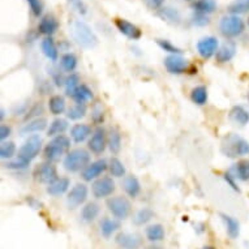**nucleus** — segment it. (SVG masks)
I'll return each instance as SVG.
<instances>
[{"instance_id": "43", "label": "nucleus", "mask_w": 249, "mask_h": 249, "mask_svg": "<svg viewBox=\"0 0 249 249\" xmlns=\"http://www.w3.org/2000/svg\"><path fill=\"white\" fill-rule=\"evenodd\" d=\"M155 42H157L158 47H160L162 51H164V53H167L168 55H181V53H183V50L174 45V43H172L171 41H168V39L158 38Z\"/></svg>"}, {"instance_id": "10", "label": "nucleus", "mask_w": 249, "mask_h": 249, "mask_svg": "<svg viewBox=\"0 0 249 249\" xmlns=\"http://www.w3.org/2000/svg\"><path fill=\"white\" fill-rule=\"evenodd\" d=\"M33 178L36 181L41 184L50 185L53 184L55 180H57L60 176L57 174L56 166L53 162H43L41 164H37L33 171Z\"/></svg>"}, {"instance_id": "55", "label": "nucleus", "mask_w": 249, "mask_h": 249, "mask_svg": "<svg viewBox=\"0 0 249 249\" xmlns=\"http://www.w3.org/2000/svg\"><path fill=\"white\" fill-rule=\"evenodd\" d=\"M146 5L150 9H154V11H160L164 4V0H143Z\"/></svg>"}, {"instance_id": "46", "label": "nucleus", "mask_w": 249, "mask_h": 249, "mask_svg": "<svg viewBox=\"0 0 249 249\" xmlns=\"http://www.w3.org/2000/svg\"><path fill=\"white\" fill-rule=\"evenodd\" d=\"M91 122L95 124L97 127H101L105 122V111L102 110V106L99 103H95L94 107L91 108Z\"/></svg>"}, {"instance_id": "42", "label": "nucleus", "mask_w": 249, "mask_h": 249, "mask_svg": "<svg viewBox=\"0 0 249 249\" xmlns=\"http://www.w3.org/2000/svg\"><path fill=\"white\" fill-rule=\"evenodd\" d=\"M86 112H88V106L86 105H80V103H74L73 106H71L67 110V118L70 120H81L82 118H85Z\"/></svg>"}, {"instance_id": "7", "label": "nucleus", "mask_w": 249, "mask_h": 249, "mask_svg": "<svg viewBox=\"0 0 249 249\" xmlns=\"http://www.w3.org/2000/svg\"><path fill=\"white\" fill-rule=\"evenodd\" d=\"M107 210L119 221H124L129 218L133 210L131 200L125 196H112L106 200Z\"/></svg>"}, {"instance_id": "27", "label": "nucleus", "mask_w": 249, "mask_h": 249, "mask_svg": "<svg viewBox=\"0 0 249 249\" xmlns=\"http://www.w3.org/2000/svg\"><path fill=\"white\" fill-rule=\"evenodd\" d=\"M237 47L233 42H226L225 45H222L219 50L215 53V60L219 64H226L236 56Z\"/></svg>"}, {"instance_id": "13", "label": "nucleus", "mask_w": 249, "mask_h": 249, "mask_svg": "<svg viewBox=\"0 0 249 249\" xmlns=\"http://www.w3.org/2000/svg\"><path fill=\"white\" fill-rule=\"evenodd\" d=\"M163 64L168 73L175 76L187 73L189 71V61L181 55H168L164 57Z\"/></svg>"}, {"instance_id": "17", "label": "nucleus", "mask_w": 249, "mask_h": 249, "mask_svg": "<svg viewBox=\"0 0 249 249\" xmlns=\"http://www.w3.org/2000/svg\"><path fill=\"white\" fill-rule=\"evenodd\" d=\"M229 122L235 127H245L249 124V110L244 105H235L229 112Z\"/></svg>"}, {"instance_id": "14", "label": "nucleus", "mask_w": 249, "mask_h": 249, "mask_svg": "<svg viewBox=\"0 0 249 249\" xmlns=\"http://www.w3.org/2000/svg\"><path fill=\"white\" fill-rule=\"evenodd\" d=\"M115 243L122 249H140L143 245V237L137 232H118Z\"/></svg>"}, {"instance_id": "37", "label": "nucleus", "mask_w": 249, "mask_h": 249, "mask_svg": "<svg viewBox=\"0 0 249 249\" xmlns=\"http://www.w3.org/2000/svg\"><path fill=\"white\" fill-rule=\"evenodd\" d=\"M209 93L208 88L205 85H197L195 86L191 91V101H192L196 106H205L208 103Z\"/></svg>"}, {"instance_id": "52", "label": "nucleus", "mask_w": 249, "mask_h": 249, "mask_svg": "<svg viewBox=\"0 0 249 249\" xmlns=\"http://www.w3.org/2000/svg\"><path fill=\"white\" fill-rule=\"evenodd\" d=\"M51 82H53V85L60 88V86H64L66 84V77L63 76V72L57 70H51Z\"/></svg>"}, {"instance_id": "33", "label": "nucleus", "mask_w": 249, "mask_h": 249, "mask_svg": "<svg viewBox=\"0 0 249 249\" xmlns=\"http://www.w3.org/2000/svg\"><path fill=\"white\" fill-rule=\"evenodd\" d=\"M71 98L73 99L74 103L86 105V103L91 102L94 99V93H93V90L90 89L89 86L85 85V84H81Z\"/></svg>"}, {"instance_id": "45", "label": "nucleus", "mask_w": 249, "mask_h": 249, "mask_svg": "<svg viewBox=\"0 0 249 249\" xmlns=\"http://www.w3.org/2000/svg\"><path fill=\"white\" fill-rule=\"evenodd\" d=\"M45 111V107H43V103L37 102L34 103L33 106L29 108V111L26 112V115L24 116L25 122H29V120H33V119L42 118V114Z\"/></svg>"}, {"instance_id": "35", "label": "nucleus", "mask_w": 249, "mask_h": 249, "mask_svg": "<svg viewBox=\"0 0 249 249\" xmlns=\"http://www.w3.org/2000/svg\"><path fill=\"white\" fill-rule=\"evenodd\" d=\"M60 70L66 73H73L78 66V59L73 53H66L60 56Z\"/></svg>"}, {"instance_id": "5", "label": "nucleus", "mask_w": 249, "mask_h": 249, "mask_svg": "<svg viewBox=\"0 0 249 249\" xmlns=\"http://www.w3.org/2000/svg\"><path fill=\"white\" fill-rule=\"evenodd\" d=\"M42 149H43V141H42L41 136H28V139L25 140V142L18 149L16 158H18V160L30 166V163L37 158L38 155L41 154Z\"/></svg>"}, {"instance_id": "24", "label": "nucleus", "mask_w": 249, "mask_h": 249, "mask_svg": "<svg viewBox=\"0 0 249 249\" xmlns=\"http://www.w3.org/2000/svg\"><path fill=\"white\" fill-rule=\"evenodd\" d=\"M229 171L236 178L237 181L241 183H248L249 181V160L248 158H243V160H237L233 164H231V167L229 168Z\"/></svg>"}, {"instance_id": "21", "label": "nucleus", "mask_w": 249, "mask_h": 249, "mask_svg": "<svg viewBox=\"0 0 249 249\" xmlns=\"http://www.w3.org/2000/svg\"><path fill=\"white\" fill-rule=\"evenodd\" d=\"M59 21L53 15H46L41 18L39 24H38V33L45 36V37H53V34L56 33L59 29Z\"/></svg>"}, {"instance_id": "57", "label": "nucleus", "mask_w": 249, "mask_h": 249, "mask_svg": "<svg viewBox=\"0 0 249 249\" xmlns=\"http://www.w3.org/2000/svg\"><path fill=\"white\" fill-rule=\"evenodd\" d=\"M4 118H5V110L4 108H1V110H0V122L1 123L4 122Z\"/></svg>"}, {"instance_id": "16", "label": "nucleus", "mask_w": 249, "mask_h": 249, "mask_svg": "<svg viewBox=\"0 0 249 249\" xmlns=\"http://www.w3.org/2000/svg\"><path fill=\"white\" fill-rule=\"evenodd\" d=\"M115 26L119 30V33L123 34L124 37H127L131 41H139L140 38L142 37L141 29L133 22H131V21L125 20V18H116L115 20Z\"/></svg>"}, {"instance_id": "41", "label": "nucleus", "mask_w": 249, "mask_h": 249, "mask_svg": "<svg viewBox=\"0 0 249 249\" xmlns=\"http://www.w3.org/2000/svg\"><path fill=\"white\" fill-rule=\"evenodd\" d=\"M80 85H81V77H80V74L78 73L73 72V73H70L68 76H66V84H64L66 95L72 97Z\"/></svg>"}, {"instance_id": "58", "label": "nucleus", "mask_w": 249, "mask_h": 249, "mask_svg": "<svg viewBox=\"0 0 249 249\" xmlns=\"http://www.w3.org/2000/svg\"><path fill=\"white\" fill-rule=\"evenodd\" d=\"M200 249H215V247H213V245H204Z\"/></svg>"}, {"instance_id": "3", "label": "nucleus", "mask_w": 249, "mask_h": 249, "mask_svg": "<svg viewBox=\"0 0 249 249\" xmlns=\"http://www.w3.org/2000/svg\"><path fill=\"white\" fill-rule=\"evenodd\" d=\"M71 143H72V140L66 135L56 136V137L51 139L49 143H46V146L43 147L45 160L47 162L55 163L60 158H64L71 151Z\"/></svg>"}, {"instance_id": "9", "label": "nucleus", "mask_w": 249, "mask_h": 249, "mask_svg": "<svg viewBox=\"0 0 249 249\" xmlns=\"http://www.w3.org/2000/svg\"><path fill=\"white\" fill-rule=\"evenodd\" d=\"M89 197V188L85 183H77L67 193V206L70 210H76L86 204Z\"/></svg>"}, {"instance_id": "53", "label": "nucleus", "mask_w": 249, "mask_h": 249, "mask_svg": "<svg viewBox=\"0 0 249 249\" xmlns=\"http://www.w3.org/2000/svg\"><path fill=\"white\" fill-rule=\"evenodd\" d=\"M25 202L28 204L29 208H32L33 210H42V209H43V204H42V201H39L34 196L25 197Z\"/></svg>"}, {"instance_id": "29", "label": "nucleus", "mask_w": 249, "mask_h": 249, "mask_svg": "<svg viewBox=\"0 0 249 249\" xmlns=\"http://www.w3.org/2000/svg\"><path fill=\"white\" fill-rule=\"evenodd\" d=\"M145 236L151 244H158L160 241L164 240V236H166V230H164V226L160 225V223H153V225H149L145 229Z\"/></svg>"}, {"instance_id": "38", "label": "nucleus", "mask_w": 249, "mask_h": 249, "mask_svg": "<svg viewBox=\"0 0 249 249\" xmlns=\"http://www.w3.org/2000/svg\"><path fill=\"white\" fill-rule=\"evenodd\" d=\"M191 7L195 13L210 15V13L215 12L216 1L215 0H196L191 4Z\"/></svg>"}, {"instance_id": "18", "label": "nucleus", "mask_w": 249, "mask_h": 249, "mask_svg": "<svg viewBox=\"0 0 249 249\" xmlns=\"http://www.w3.org/2000/svg\"><path fill=\"white\" fill-rule=\"evenodd\" d=\"M94 129L91 128L90 124H85V123H77L74 124L73 127L71 128L70 137L74 143H82L85 141H89V139L93 135Z\"/></svg>"}, {"instance_id": "54", "label": "nucleus", "mask_w": 249, "mask_h": 249, "mask_svg": "<svg viewBox=\"0 0 249 249\" xmlns=\"http://www.w3.org/2000/svg\"><path fill=\"white\" fill-rule=\"evenodd\" d=\"M11 135H12V128L9 127L8 124H1L0 125V140H1V142L8 141Z\"/></svg>"}, {"instance_id": "23", "label": "nucleus", "mask_w": 249, "mask_h": 249, "mask_svg": "<svg viewBox=\"0 0 249 249\" xmlns=\"http://www.w3.org/2000/svg\"><path fill=\"white\" fill-rule=\"evenodd\" d=\"M71 191V179L67 176H61L57 180H55L53 184L47 185L46 192L53 197H60Z\"/></svg>"}, {"instance_id": "1", "label": "nucleus", "mask_w": 249, "mask_h": 249, "mask_svg": "<svg viewBox=\"0 0 249 249\" xmlns=\"http://www.w3.org/2000/svg\"><path fill=\"white\" fill-rule=\"evenodd\" d=\"M221 153L229 160H243L249 157V141L239 133H226L221 140Z\"/></svg>"}, {"instance_id": "4", "label": "nucleus", "mask_w": 249, "mask_h": 249, "mask_svg": "<svg viewBox=\"0 0 249 249\" xmlns=\"http://www.w3.org/2000/svg\"><path fill=\"white\" fill-rule=\"evenodd\" d=\"M90 163H91V154L89 150L82 147H76L71 150L63 160V167L71 174L82 172Z\"/></svg>"}, {"instance_id": "19", "label": "nucleus", "mask_w": 249, "mask_h": 249, "mask_svg": "<svg viewBox=\"0 0 249 249\" xmlns=\"http://www.w3.org/2000/svg\"><path fill=\"white\" fill-rule=\"evenodd\" d=\"M123 189L129 198H137L142 192L141 181L136 175H125L123 178Z\"/></svg>"}, {"instance_id": "12", "label": "nucleus", "mask_w": 249, "mask_h": 249, "mask_svg": "<svg viewBox=\"0 0 249 249\" xmlns=\"http://www.w3.org/2000/svg\"><path fill=\"white\" fill-rule=\"evenodd\" d=\"M107 170H108V160H106L105 158H101V160L91 162L81 172V178L86 183H91V181H95L99 178H102V175Z\"/></svg>"}, {"instance_id": "34", "label": "nucleus", "mask_w": 249, "mask_h": 249, "mask_svg": "<svg viewBox=\"0 0 249 249\" xmlns=\"http://www.w3.org/2000/svg\"><path fill=\"white\" fill-rule=\"evenodd\" d=\"M155 216L154 210L151 208H141L139 212L136 213L135 215H133V225L137 226V227H142V226L149 225L151 221H153V218Z\"/></svg>"}, {"instance_id": "28", "label": "nucleus", "mask_w": 249, "mask_h": 249, "mask_svg": "<svg viewBox=\"0 0 249 249\" xmlns=\"http://www.w3.org/2000/svg\"><path fill=\"white\" fill-rule=\"evenodd\" d=\"M123 137L122 132L118 128H110L107 131V149L111 151V154L118 155L122 150Z\"/></svg>"}, {"instance_id": "6", "label": "nucleus", "mask_w": 249, "mask_h": 249, "mask_svg": "<svg viewBox=\"0 0 249 249\" xmlns=\"http://www.w3.org/2000/svg\"><path fill=\"white\" fill-rule=\"evenodd\" d=\"M219 32L227 39L240 37L245 32V22L240 16L237 15H227L223 16L219 21Z\"/></svg>"}, {"instance_id": "39", "label": "nucleus", "mask_w": 249, "mask_h": 249, "mask_svg": "<svg viewBox=\"0 0 249 249\" xmlns=\"http://www.w3.org/2000/svg\"><path fill=\"white\" fill-rule=\"evenodd\" d=\"M158 16L163 21H167V22H171V24H180V21H181L180 12L176 8H172V7H162L158 11Z\"/></svg>"}, {"instance_id": "47", "label": "nucleus", "mask_w": 249, "mask_h": 249, "mask_svg": "<svg viewBox=\"0 0 249 249\" xmlns=\"http://www.w3.org/2000/svg\"><path fill=\"white\" fill-rule=\"evenodd\" d=\"M4 167L7 168V170H12V171H24V170L29 168V164H26L25 162L20 160L18 158H13V160L5 162Z\"/></svg>"}, {"instance_id": "61", "label": "nucleus", "mask_w": 249, "mask_h": 249, "mask_svg": "<svg viewBox=\"0 0 249 249\" xmlns=\"http://www.w3.org/2000/svg\"><path fill=\"white\" fill-rule=\"evenodd\" d=\"M248 26H249V17H248Z\"/></svg>"}, {"instance_id": "50", "label": "nucleus", "mask_w": 249, "mask_h": 249, "mask_svg": "<svg viewBox=\"0 0 249 249\" xmlns=\"http://www.w3.org/2000/svg\"><path fill=\"white\" fill-rule=\"evenodd\" d=\"M29 8L32 11L34 17H41L43 13V3L42 0H26Z\"/></svg>"}, {"instance_id": "48", "label": "nucleus", "mask_w": 249, "mask_h": 249, "mask_svg": "<svg viewBox=\"0 0 249 249\" xmlns=\"http://www.w3.org/2000/svg\"><path fill=\"white\" fill-rule=\"evenodd\" d=\"M223 180H225V183L229 185L230 188L232 189L233 192H237V193L241 192L240 187H239V184H237L236 178H235V176L229 171V170L223 174Z\"/></svg>"}, {"instance_id": "30", "label": "nucleus", "mask_w": 249, "mask_h": 249, "mask_svg": "<svg viewBox=\"0 0 249 249\" xmlns=\"http://www.w3.org/2000/svg\"><path fill=\"white\" fill-rule=\"evenodd\" d=\"M47 106H49V111L50 114L53 115V116H60L61 114H64L67 112V102L66 98L60 94H55L51 95L49 99V103H47Z\"/></svg>"}, {"instance_id": "32", "label": "nucleus", "mask_w": 249, "mask_h": 249, "mask_svg": "<svg viewBox=\"0 0 249 249\" xmlns=\"http://www.w3.org/2000/svg\"><path fill=\"white\" fill-rule=\"evenodd\" d=\"M70 128V124H68V120L63 118H56L53 119V122L50 123L49 128H47V136L53 139L56 136L64 135Z\"/></svg>"}, {"instance_id": "51", "label": "nucleus", "mask_w": 249, "mask_h": 249, "mask_svg": "<svg viewBox=\"0 0 249 249\" xmlns=\"http://www.w3.org/2000/svg\"><path fill=\"white\" fill-rule=\"evenodd\" d=\"M191 21L195 26H208L210 24L208 15H202V13H193Z\"/></svg>"}, {"instance_id": "26", "label": "nucleus", "mask_w": 249, "mask_h": 249, "mask_svg": "<svg viewBox=\"0 0 249 249\" xmlns=\"http://www.w3.org/2000/svg\"><path fill=\"white\" fill-rule=\"evenodd\" d=\"M122 225H120V221L116 219V218H110V216H103L101 222H99V231H101V235L106 239H110L112 235L118 232L120 230Z\"/></svg>"}, {"instance_id": "11", "label": "nucleus", "mask_w": 249, "mask_h": 249, "mask_svg": "<svg viewBox=\"0 0 249 249\" xmlns=\"http://www.w3.org/2000/svg\"><path fill=\"white\" fill-rule=\"evenodd\" d=\"M107 149V131L101 127L94 128L93 135L88 141V150L94 155H101Z\"/></svg>"}, {"instance_id": "60", "label": "nucleus", "mask_w": 249, "mask_h": 249, "mask_svg": "<svg viewBox=\"0 0 249 249\" xmlns=\"http://www.w3.org/2000/svg\"><path fill=\"white\" fill-rule=\"evenodd\" d=\"M188 1H192V3H193V1H196V0H188Z\"/></svg>"}, {"instance_id": "56", "label": "nucleus", "mask_w": 249, "mask_h": 249, "mask_svg": "<svg viewBox=\"0 0 249 249\" xmlns=\"http://www.w3.org/2000/svg\"><path fill=\"white\" fill-rule=\"evenodd\" d=\"M146 249H163V247H160V245L158 244H150V245H147Z\"/></svg>"}, {"instance_id": "49", "label": "nucleus", "mask_w": 249, "mask_h": 249, "mask_svg": "<svg viewBox=\"0 0 249 249\" xmlns=\"http://www.w3.org/2000/svg\"><path fill=\"white\" fill-rule=\"evenodd\" d=\"M68 4H70V7L73 9L74 12L81 15V16H85L86 13H88V7L84 3V0H68Z\"/></svg>"}, {"instance_id": "8", "label": "nucleus", "mask_w": 249, "mask_h": 249, "mask_svg": "<svg viewBox=\"0 0 249 249\" xmlns=\"http://www.w3.org/2000/svg\"><path fill=\"white\" fill-rule=\"evenodd\" d=\"M116 191V184L112 176H102L91 183V195L95 200L110 198Z\"/></svg>"}, {"instance_id": "59", "label": "nucleus", "mask_w": 249, "mask_h": 249, "mask_svg": "<svg viewBox=\"0 0 249 249\" xmlns=\"http://www.w3.org/2000/svg\"><path fill=\"white\" fill-rule=\"evenodd\" d=\"M247 98H248V102H249V90H248V94H247Z\"/></svg>"}, {"instance_id": "31", "label": "nucleus", "mask_w": 249, "mask_h": 249, "mask_svg": "<svg viewBox=\"0 0 249 249\" xmlns=\"http://www.w3.org/2000/svg\"><path fill=\"white\" fill-rule=\"evenodd\" d=\"M41 50L42 53L45 55L50 61H57L59 59V50H57V46L55 43V41L53 39V37H46L41 41Z\"/></svg>"}, {"instance_id": "36", "label": "nucleus", "mask_w": 249, "mask_h": 249, "mask_svg": "<svg viewBox=\"0 0 249 249\" xmlns=\"http://www.w3.org/2000/svg\"><path fill=\"white\" fill-rule=\"evenodd\" d=\"M108 171H110V175L116 179H122L127 175V168L124 163L115 155H112L108 160Z\"/></svg>"}, {"instance_id": "15", "label": "nucleus", "mask_w": 249, "mask_h": 249, "mask_svg": "<svg viewBox=\"0 0 249 249\" xmlns=\"http://www.w3.org/2000/svg\"><path fill=\"white\" fill-rule=\"evenodd\" d=\"M219 41L218 38L213 37V36H208V37L201 38L200 41L197 42L196 50L198 55H200L202 59L208 60L210 57L215 56L216 51L219 50Z\"/></svg>"}, {"instance_id": "20", "label": "nucleus", "mask_w": 249, "mask_h": 249, "mask_svg": "<svg viewBox=\"0 0 249 249\" xmlns=\"http://www.w3.org/2000/svg\"><path fill=\"white\" fill-rule=\"evenodd\" d=\"M49 122L46 118H37L33 119V120H29L21 127L20 133L21 135L32 136V135H38L39 132L47 131L49 128Z\"/></svg>"}, {"instance_id": "2", "label": "nucleus", "mask_w": 249, "mask_h": 249, "mask_svg": "<svg viewBox=\"0 0 249 249\" xmlns=\"http://www.w3.org/2000/svg\"><path fill=\"white\" fill-rule=\"evenodd\" d=\"M71 37L82 49H94L98 45V37L94 30L82 20H74L71 24Z\"/></svg>"}, {"instance_id": "40", "label": "nucleus", "mask_w": 249, "mask_h": 249, "mask_svg": "<svg viewBox=\"0 0 249 249\" xmlns=\"http://www.w3.org/2000/svg\"><path fill=\"white\" fill-rule=\"evenodd\" d=\"M17 146L13 141H3L0 145V158L3 160H11L16 158Z\"/></svg>"}, {"instance_id": "22", "label": "nucleus", "mask_w": 249, "mask_h": 249, "mask_svg": "<svg viewBox=\"0 0 249 249\" xmlns=\"http://www.w3.org/2000/svg\"><path fill=\"white\" fill-rule=\"evenodd\" d=\"M219 218H221V221L225 225L226 232H227L230 239L236 240L237 237L240 236V222L237 221L235 216L230 215L227 213H219Z\"/></svg>"}, {"instance_id": "44", "label": "nucleus", "mask_w": 249, "mask_h": 249, "mask_svg": "<svg viewBox=\"0 0 249 249\" xmlns=\"http://www.w3.org/2000/svg\"><path fill=\"white\" fill-rule=\"evenodd\" d=\"M249 11V0H235L229 7V12L231 15H241Z\"/></svg>"}, {"instance_id": "25", "label": "nucleus", "mask_w": 249, "mask_h": 249, "mask_svg": "<svg viewBox=\"0 0 249 249\" xmlns=\"http://www.w3.org/2000/svg\"><path fill=\"white\" fill-rule=\"evenodd\" d=\"M99 214H101V205L98 202H94V201H90V202H86L81 208L80 218L84 223L89 225V223L97 221Z\"/></svg>"}]
</instances>
